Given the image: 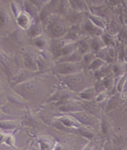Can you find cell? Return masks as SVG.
Returning a JSON list of instances; mask_svg holds the SVG:
<instances>
[{"mask_svg": "<svg viewBox=\"0 0 127 150\" xmlns=\"http://www.w3.org/2000/svg\"><path fill=\"white\" fill-rule=\"evenodd\" d=\"M82 69L83 65L79 62H61L55 67L54 71L62 76H66L81 72Z\"/></svg>", "mask_w": 127, "mask_h": 150, "instance_id": "obj_1", "label": "cell"}, {"mask_svg": "<svg viewBox=\"0 0 127 150\" xmlns=\"http://www.w3.org/2000/svg\"><path fill=\"white\" fill-rule=\"evenodd\" d=\"M63 76H64L63 81L69 88L73 89L82 87L84 83V80H85L84 76L81 72Z\"/></svg>", "mask_w": 127, "mask_h": 150, "instance_id": "obj_2", "label": "cell"}, {"mask_svg": "<svg viewBox=\"0 0 127 150\" xmlns=\"http://www.w3.org/2000/svg\"><path fill=\"white\" fill-rule=\"evenodd\" d=\"M50 33L54 35L55 39H61L68 33V29L66 25L59 21H55L50 23Z\"/></svg>", "mask_w": 127, "mask_h": 150, "instance_id": "obj_3", "label": "cell"}, {"mask_svg": "<svg viewBox=\"0 0 127 150\" xmlns=\"http://www.w3.org/2000/svg\"><path fill=\"white\" fill-rule=\"evenodd\" d=\"M72 115L79 122L86 126L95 127L97 124V122L96 119L92 115L86 113V112L80 111L76 112L73 113Z\"/></svg>", "mask_w": 127, "mask_h": 150, "instance_id": "obj_4", "label": "cell"}, {"mask_svg": "<svg viewBox=\"0 0 127 150\" xmlns=\"http://www.w3.org/2000/svg\"><path fill=\"white\" fill-rule=\"evenodd\" d=\"M19 86L20 90L26 94H34L39 91L40 85L36 80L29 79L20 83Z\"/></svg>", "mask_w": 127, "mask_h": 150, "instance_id": "obj_5", "label": "cell"}, {"mask_svg": "<svg viewBox=\"0 0 127 150\" xmlns=\"http://www.w3.org/2000/svg\"><path fill=\"white\" fill-rule=\"evenodd\" d=\"M84 33L93 37H99L103 33V29L99 28L89 19L84 23Z\"/></svg>", "mask_w": 127, "mask_h": 150, "instance_id": "obj_6", "label": "cell"}, {"mask_svg": "<svg viewBox=\"0 0 127 150\" xmlns=\"http://www.w3.org/2000/svg\"><path fill=\"white\" fill-rule=\"evenodd\" d=\"M23 63L25 67L30 71H34L37 66V62L32 54L25 53L23 56Z\"/></svg>", "mask_w": 127, "mask_h": 150, "instance_id": "obj_7", "label": "cell"}, {"mask_svg": "<svg viewBox=\"0 0 127 150\" xmlns=\"http://www.w3.org/2000/svg\"><path fill=\"white\" fill-rule=\"evenodd\" d=\"M68 3L72 9L76 11L86 12L87 10L85 0H68Z\"/></svg>", "mask_w": 127, "mask_h": 150, "instance_id": "obj_8", "label": "cell"}, {"mask_svg": "<svg viewBox=\"0 0 127 150\" xmlns=\"http://www.w3.org/2000/svg\"><path fill=\"white\" fill-rule=\"evenodd\" d=\"M82 29L79 25H73L72 28L68 31V33L65 36L64 38L69 40H73L77 39L80 37L82 33Z\"/></svg>", "mask_w": 127, "mask_h": 150, "instance_id": "obj_9", "label": "cell"}, {"mask_svg": "<svg viewBox=\"0 0 127 150\" xmlns=\"http://www.w3.org/2000/svg\"><path fill=\"white\" fill-rule=\"evenodd\" d=\"M18 23L20 28L28 29L30 25V18L28 13H20L18 18Z\"/></svg>", "mask_w": 127, "mask_h": 150, "instance_id": "obj_10", "label": "cell"}, {"mask_svg": "<svg viewBox=\"0 0 127 150\" xmlns=\"http://www.w3.org/2000/svg\"><path fill=\"white\" fill-rule=\"evenodd\" d=\"M91 49L94 52H99L100 50L104 48V41L99 38V37H94V38L89 42Z\"/></svg>", "mask_w": 127, "mask_h": 150, "instance_id": "obj_11", "label": "cell"}, {"mask_svg": "<svg viewBox=\"0 0 127 150\" xmlns=\"http://www.w3.org/2000/svg\"><path fill=\"white\" fill-rule=\"evenodd\" d=\"M69 21L73 25L80 24L84 21V14L83 12L75 11L73 13L69 16Z\"/></svg>", "mask_w": 127, "mask_h": 150, "instance_id": "obj_12", "label": "cell"}, {"mask_svg": "<svg viewBox=\"0 0 127 150\" xmlns=\"http://www.w3.org/2000/svg\"><path fill=\"white\" fill-rule=\"evenodd\" d=\"M90 49H91V47H90L89 42L86 40H81L76 44V50L83 55L89 53Z\"/></svg>", "mask_w": 127, "mask_h": 150, "instance_id": "obj_13", "label": "cell"}, {"mask_svg": "<svg viewBox=\"0 0 127 150\" xmlns=\"http://www.w3.org/2000/svg\"><path fill=\"white\" fill-rule=\"evenodd\" d=\"M71 97V93H69L66 91H60L55 94L50 98V101H62L66 100L67 99Z\"/></svg>", "mask_w": 127, "mask_h": 150, "instance_id": "obj_14", "label": "cell"}, {"mask_svg": "<svg viewBox=\"0 0 127 150\" xmlns=\"http://www.w3.org/2000/svg\"><path fill=\"white\" fill-rule=\"evenodd\" d=\"M105 61L100 58H96L93 60V62L89 65V69L92 70H98L103 65Z\"/></svg>", "mask_w": 127, "mask_h": 150, "instance_id": "obj_15", "label": "cell"}, {"mask_svg": "<svg viewBox=\"0 0 127 150\" xmlns=\"http://www.w3.org/2000/svg\"><path fill=\"white\" fill-rule=\"evenodd\" d=\"M60 121L61 124L66 127H78V123L75 120H73L71 118L68 117H61L60 119Z\"/></svg>", "mask_w": 127, "mask_h": 150, "instance_id": "obj_16", "label": "cell"}, {"mask_svg": "<svg viewBox=\"0 0 127 150\" xmlns=\"http://www.w3.org/2000/svg\"><path fill=\"white\" fill-rule=\"evenodd\" d=\"M94 91H95L94 89L92 88L84 90V91H83L81 93V97L85 100H92L95 98Z\"/></svg>", "mask_w": 127, "mask_h": 150, "instance_id": "obj_17", "label": "cell"}, {"mask_svg": "<svg viewBox=\"0 0 127 150\" xmlns=\"http://www.w3.org/2000/svg\"><path fill=\"white\" fill-rule=\"evenodd\" d=\"M25 6L26 9L28 10V14L32 13V14H34V15L37 14V9H36L35 6H34L33 5V4H32L29 1H28L25 3Z\"/></svg>", "mask_w": 127, "mask_h": 150, "instance_id": "obj_18", "label": "cell"}, {"mask_svg": "<svg viewBox=\"0 0 127 150\" xmlns=\"http://www.w3.org/2000/svg\"><path fill=\"white\" fill-rule=\"evenodd\" d=\"M16 127V124H14L13 122H1V127L5 128V129H12Z\"/></svg>", "mask_w": 127, "mask_h": 150, "instance_id": "obj_19", "label": "cell"}, {"mask_svg": "<svg viewBox=\"0 0 127 150\" xmlns=\"http://www.w3.org/2000/svg\"><path fill=\"white\" fill-rule=\"evenodd\" d=\"M51 144L50 143L47 142L46 141H43L41 142V148L42 150H50L51 149Z\"/></svg>", "mask_w": 127, "mask_h": 150, "instance_id": "obj_20", "label": "cell"}, {"mask_svg": "<svg viewBox=\"0 0 127 150\" xmlns=\"http://www.w3.org/2000/svg\"><path fill=\"white\" fill-rule=\"evenodd\" d=\"M87 2L90 3L93 6H100L104 3V0H87Z\"/></svg>", "mask_w": 127, "mask_h": 150, "instance_id": "obj_21", "label": "cell"}, {"mask_svg": "<svg viewBox=\"0 0 127 150\" xmlns=\"http://www.w3.org/2000/svg\"><path fill=\"white\" fill-rule=\"evenodd\" d=\"M35 44L38 47H42L45 46V42L44 40H42L41 38H37L35 37Z\"/></svg>", "mask_w": 127, "mask_h": 150, "instance_id": "obj_22", "label": "cell"}, {"mask_svg": "<svg viewBox=\"0 0 127 150\" xmlns=\"http://www.w3.org/2000/svg\"><path fill=\"white\" fill-rule=\"evenodd\" d=\"M79 131H80L81 135H83V136L86 137L88 138H91L93 137L92 133L91 132H88L87 130H86L84 129H80V130H79Z\"/></svg>", "mask_w": 127, "mask_h": 150, "instance_id": "obj_23", "label": "cell"}, {"mask_svg": "<svg viewBox=\"0 0 127 150\" xmlns=\"http://www.w3.org/2000/svg\"><path fill=\"white\" fill-rule=\"evenodd\" d=\"M120 39L123 42L127 40V30H123L122 31V33H121Z\"/></svg>", "mask_w": 127, "mask_h": 150, "instance_id": "obj_24", "label": "cell"}, {"mask_svg": "<svg viewBox=\"0 0 127 150\" xmlns=\"http://www.w3.org/2000/svg\"><path fill=\"white\" fill-rule=\"evenodd\" d=\"M120 1L121 0H109V3L111 5H113V6H114V5L119 4L120 2Z\"/></svg>", "mask_w": 127, "mask_h": 150, "instance_id": "obj_25", "label": "cell"}, {"mask_svg": "<svg viewBox=\"0 0 127 150\" xmlns=\"http://www.w3.org/2000/svg\"><path fill=\"white\" fill-rule=\"evenodd\" d=\"M83 150H92V143L89 144L87 146H86Z\"/></svg>", "mask_w": 127, "mask_h": 150, "instance_id": "obj_26", "label": "cell"}]
</instances>
